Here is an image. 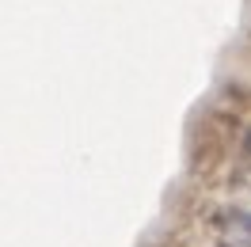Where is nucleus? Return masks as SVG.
<instances>
[{"instance_id":"f257e3e1","label":"nucleus","mask_w":251,"mask_h":247,"mask_svg":"<svg viewBox=\"0 0 251 247\" xmlns=\"http://www.w3.org/2000/svg\"><path fill=\"white\" fill-rule=\"evenodd\" d=\"M217 224L225 232H232L236 244H240V240H251V213L248 209H225V213H217Z\"/></svg>"},{"instance_id":"f03ea898","label":"nucleus","mask_w":251,"mask_h":247,"mask_svg":"<svg viewBox=\"0 0 251 247\" xmlns=\"http://www.w3.org/2000/svg\"><path fill=\"white\" fill-rule=\"evenodd\" d=\"M217 247H248V244H236V240H225V244H217Z\"/></svg>"},{"instance_id":"7ed1b4c3","label":"nucleus","mask_w":251,"mask_h":247,"mask_svg":"<svg viewBox=\"0 0 251 247\" xmlns=\"http://www.w3.org/2000/svg\"><path fill=\"white\" fill-rule=\"evenodd\" d=\"M244 148H248V152H251V129H248V137H244Z\"/></svg>"}]
</instances>
